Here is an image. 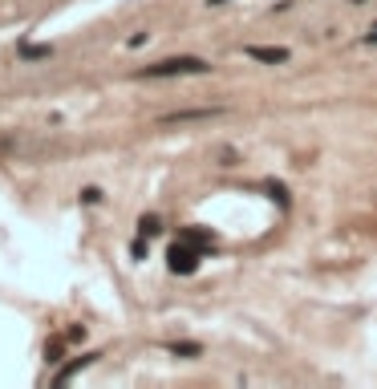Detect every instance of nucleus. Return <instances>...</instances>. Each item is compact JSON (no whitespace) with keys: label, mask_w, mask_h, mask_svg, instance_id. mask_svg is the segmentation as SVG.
<instances>
[{"label":"nucleus","mask_w":377,"mask_h":389,"mask_svg":"<svg viewBox=\"0 0 377 389\" xmlns=\"http://www.w3.org/2000/svg\"><path fill=\"white\" fill-rule=\"evenodd\" d=\"M211 65L203 57H166V61H154V65H142L138 78H187V73H207Z\"/></svg>","instance_id":"f257e3e1"},{"label":"nucleus","mask_w":377,"mask_h":389,"mask_svg":"<svg viewBox=\"0 0 377 389\" xmlns=\"http://www.w3.org/2000/svg\"><path fill=\"white\" fill-rule=\"evenodd\" d=\"M166 264H171V272L175 276H191L199 268V247L195 243H187V240H179L171 252H166Z\"/></svg>","instance_id":"f03ea898"},{"label":"nucleus","mask_w":377,"mask_h":389,"mask_svg":"<svg viewBox=\"0 0 377 389\" xmlns=\"http://www.w3.org/2000/svg\"><path fill=\"white\" fill-rule=\"evenodd\" d=\"M98 357H101V353H82V357H73L69 365H61V369H57V377H53V385H66L69 377H78L82 369H89V365L98 361Z\"/></svg>","instance_id":"7ed1b4c3"},{"label":"nucleus","mask_w":377,"mask_h":389,"mask_svg":"<svg viewBox=\"0 0 377 389\" xmlns=\"http://www.w3.org/2000/svg\"><path fill=\"white\" fill-rule=\"evenodd\" d=\"M252 61H268V65H284L288 61V49H280V45H247L244 49Z\"/></svg>","instance_id":"20e7f679"},{"label":"nucleus","mask_w":377,"mask_h":389,"mask_svg":"<svg viewBox=\"0 0 377 389\" xmlns=\"http://www.w3.org/2000/svg\"><path fill=\"white\" fill-rule=\"evenodd\" d=\"M219 106L211 110H179V113H163V126H179V122H207V118H219Z\"/></svg>","instance_id":"39448f33"},{"label":"nucleus","mask_w":377,"mask_h":389,"mask_svg":"<svg viewBox=\"0 0 377 389\" xmlns=\"http://www.w3.org/2000/svg\"><path fill=\"white\" fill-rule=\"evenodd\" d=\"M61 357H66V337H49V340H45V361L57 365Z\"/></svg>","instance_id":"423d86ee"},{"label":"nucleus","mask_w":377,"mask_h":389,"mask_svg":"<svg viewBox=\"0 0 377 389\" xmlns=\"http://www.w3.org/2000/svg\"><path fill=\"white\" fill-rule=\"evenodd\" d=\"M159 231H163V223H159V215H142V219H138V235H142V240H150V235H159Z\"/></svg>","instance_id":"0eeeda50"},{"label":"nucleus","mask_w":377,"mask_h":389,"mask_svg":"<svg viewBox=\"0 0 377 389\" xmlns=\"http://www.w3.org/2000/svg\"><path fill=\"white\" fill-rule=\"evenodd\" d=\"M53 49H45V45H20V61H45Z\"/></svg>","instance_id":"6e6552de"},{"label":"nucleus","mask_w":377,"mask_h":389,"mask_svg":"<svg viewBox=\"0 0 377 389\" xmlns=\"http://www.w3.org/2000/svg\"><path fill=\"white\" fill-rule=\"evenodd\" d=\"M166 349L175 357H199V345H179V340H175V345H166Z\"/></svg>","instance_id":"1a4fd4ad"},{"label":"nucleus","mask_w":377,"mask_h":389,"mask_svg":"<svg viewBox=\"0 0 377 389\" xmlns=\"http://www.w3.org/2000/svg\"><path fill=\"white\" fill-rule=\"evenodd\" d=\"M82 203H85V207L101 203V191H98V187H85V191H82Z\"/></svg>","instance_id":"9d476101"},{"label":"nucleus","mask_w":377,"mask_h":389,"mask_svg":"<svg viewBox=\"0 0 377 389\" xmlns=\"http://www.w3.org/2000/svg\"><path fill=\"white\" fill-rule=\"evenodd\" d=\"M82 337H85V328H82V324H73V328L66 333V340H82Z\"/></svg>","instance_id":"9b49d317"},{"label":"nucleus","mask_w":377,"mask_h":389,"mask_svg":"<svg viewBox=\"0 0 377 389\" xmlns=\"http://www.w3.org/2000/svg\"><path fill=\"white\" fill-rule=\"evenodd\" d=\"M211 4H228V0H211Z\"/></svg>","instance_id":"f8f14e48"}]
</instances>
